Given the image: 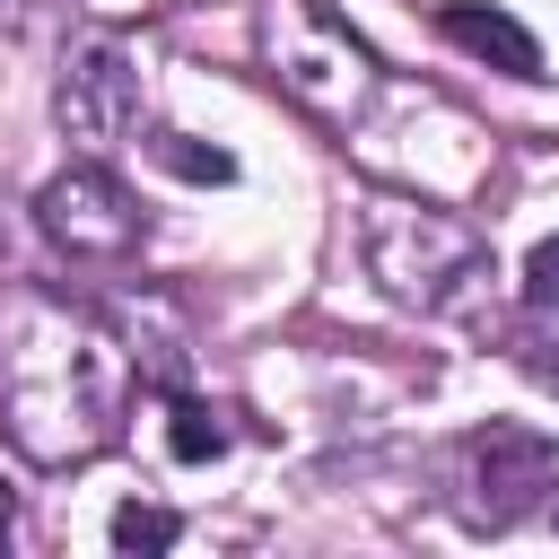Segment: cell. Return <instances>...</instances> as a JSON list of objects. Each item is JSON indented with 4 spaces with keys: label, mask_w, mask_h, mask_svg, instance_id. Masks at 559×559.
<instances>
[{
    "label": "cell",
    "mask_w": 559,
    "mask_h": 559,
    "mask_svg": "<svg viewBox=\"0 0 559 559\" xmlns=\"http://www.w3.org/2000/svg\"><path fill=\"white\" fill-rule=\"evenodd\" d=\"M35 218H44V236H52L61 253H79V262H122V253H140V236H148V210H140L105 166L52 175V183L35 192Z\"/></svg>",
    "instance_id": "cell-5"
},
{
    "label": "cell",
    "mask_w": 559,
    "mask_h": 559,
    "mask_svg": "<svg viewBox=\"0 0 559 559\" xmlns=\"http://www.w3.org/2000/svg\"><path fill=\"white\" fill-rule=\"evenodd\" d=\"M148 157H157L166 175H183V183H227V175H236V157H227V148H210V140H192V131H157V140H148Z\"/></svg>",
    "instance_id": "cell-10"
},
{
    "label": "cell",
    "mask_w": 559,
    "mask_h": 559,
    "mask_svg": "<svg viewBox=\"0 0 559 559\" xmlns=\"http://www.w3.org/2000/svg\"><path fill=\"white\" fill-rule=\"evenodd\" d=\"M367 271L411 314H472L498 280L489 236L454 210H428V201H376L367 210Z\"/></svg>",
    "instance_id": "cell-2"
},
{
    "label": "cell",
    "mask_w": 559,
    "mask_h": 559,
    "mask_svg": "<svg viewBox=\"0 0 559 559\" xmlns=\"http://www.w3.org/2000/svg\"><path fill=\"white\" fill-rule=\"evenodd\" d=\"M550 489H559V454H550V437H542V428H507V419H489V428L472 437L463 515H472L480 533L524 524L533 507H550Z\"/></svg>",
    "instance_id": "cell-4"
},
{
    "label": "cell",
    "mask_w": 559,
    "mask_h": 559,
    "mask_svg": "<svg viewBox=\"0 0 559 559\" xmlns=\"http://www.w3.org/2000/svg\"><path fill=\"white\" fill-rule=\"evenodd\" d=\"M253 44H262L271 79H280L314 122L367 114V96H376V52H367V35H358L332 0H262Z\"/></svg>",
    "instance_id": "cell-3"
},
{
    "label": "cell",
    "mask_w": 559,
    "mask_h": 559,
    "mask_svg": "<svg viewBox=\"0 0 559 559\" xmlns=\"http://www.w3.org/2000/svg\"><path fill=\"white\" fill-rule=\"evenodd\" d=\"M524 376H533V384H550V393H559V341H542V349H524Z\"/></svg>",
    "instance_id": "cell-12"
},
{
    "label": "cell",
    "mask_w": 559,
    "mask_h": 559,
    "mask_svg": "<svg viewBox=\"0 0 559 559\" xmlns=\"http://www.w3.org/2000/svg\"><path fill=\"white\" fill-rule=\"evenodd\" d=\"M140 349H122V332L61 297V288H0V428L35 454V463H87L122 437V402H131Z\"/></svg>",
    "instance_id": "cell-1"
},
{
    "label": "cell",
    "mask_w": 559,
    "mask_h": 559,
    "mask_svg": "<svg viewBox=\"0 0 559 559\" xmlns=\"http://www.w3.org/2000/svg\"><path fill=\"white\" fill-rule=\"evenodd\" d=\"M437 35L463 44L472 61L507 70V79H542V44H533V26L507 17V9H489V0H445V9H437Z\"/></svg>",
    "instance_id": "cell-7"
},
{
    "label": "cell",
    "mask_w": 559,
    "mask_h": 559,
    "mask_svg": "<svg viewBox=\"0 0 559 559\" xmlns=\"http://www.w3.org/2000/svg\"><path fill=\"white\" fill-rule=\"evenodd\" d=\"M52 114L70 140H131L140 131V70L122 44L87 35L61 52V79H52Z\"/></svg>",
    "instance_id": "cell-6"
},
{
    "label": "cell",
    "mask_w": 559,
    "mask_h": 559,
    "mask_svg": "<svg viewBox=\"0 0 559 559\" xmlns=\"http://www.w3.org/2000/svg\"><path fill=\"white\" fill-rule=\"evenodd\" d=\"M175 533H183L175 507H148V498L114 507V550H122V559H157V550H175Z\"/></svg>",
    "instance_id": "cell-9"
},
{
    "label": "cell",
    "mask_w": 559,
    "mask_h": 559,
    "mask_svg": "<svg viewBox=\"0 0 559 559\" xmlns=\"http://www.w3.org/2000/svg\"><path fill=\"white\" fill-rule=\"evenodd\" d=\"M166 454H175V463H218V454H227V419H218L210 402H175V411H166Z\"/></svg>",
    "instance_id": "cell-8"
},
{
    "label": "cell",
    "mask_w": 559,
    "mask_h": 559,
    "mask_svg": "<svg viewBox=\"0 0 559 559\" xmlns=\"http://www.w3.org/2000/svg\"><path fill=\"white\" fill-rule=\"evenodd\" d=\"M524 306H559V236H542L524 253Z\"/></svg>",
    "instance_id": "cell-11"
},
{
    "label": "cell",
    "mask_w": 559,
    "mask_h": 559,
    "mask_svg": "<svg viewBox=\"0 0 559 559\" xmlns=\"http://www.w3.org/2000/svg\"><path fill=\"white\" fill-rule=\"evenodd\" d=\"M9 533H17V489L0 480V542H9Z\"/></svg>",
    "instance_id": "cell-13"
},
{
    "label": "cell",
    "mask_w": 559,
    "mask_h": 559,
    "mask_svg": "<svg viewBox=\"0 0 559 559\" xmlns=\"http://www.w3.org/2000/svg\"><path fill=\"white\" fill-rule=\"evenodd\" d=\"M26 9H35V0H0V35H17V26H26Z\"/></svg>",
    "instance_id": "cell-14"
}]
</instances>
